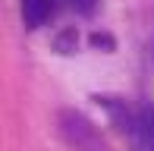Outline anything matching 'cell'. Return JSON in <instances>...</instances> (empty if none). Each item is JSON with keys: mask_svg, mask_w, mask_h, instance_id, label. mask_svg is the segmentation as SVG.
Instances as JSON below:
<instances>
[{"mask_svg": "<svg viewBox=\"0 0 154 151\" xmlns=\"http://www.w3.org/2000/svg\"><path fill=\"white\" fill-rule=\"evenodd\" d=\"M57 129L63 135L72 151H107V142L101 139V132L94 129V123L85 113L72 110V107H63L57 113Z\"/></svg>", "mask_w": 154, "mask_h": 151, "instance_id": "cell-1", "label": "cell"}, {"mask_svg": "<svg viewBox=\"0 0 154 151\" xmlns=\"http://www.w3.org/2000/svg\"><path fill=\"white\" fill-rule=\"evenodd\" d=\"M97 104H101L104 107V110H107V116H110V123H113V129H120V132H135V116H132V110H129V107H126V101H120V98H107V94H104V98H101V94H97Z\"/></svg>", "mask_w": 154, "mask_h": 151, "instance_id": "cell-2", "label": "cell"}, {"mask_svg": "<svg viewBox=\"0 0 154 151\" xmlns=\"http://www.w3.org/2000/svg\"><path fill=\"white\" fill-rule=\"evenodd\" d=\"M57 10V0H22V19L25 29H41Z\"/></svg>", "mask_w": 154, "mask_h": 151, "instance_id": "cell-3", "label": "cell"}, {"mask_svg": "<svg viewBox=\"0 0 154 151\" xmlns=\"http://www.w3.org/2000/svg\"><path fill=\"white\" fill-rule=\"evenodd\" d=\"M75 47H79V32H75V25H66V29H60L57 35H54V51L57 54L69 57V54H75Z\"/></svg>", "mask_w": 154, "mask_h": 151, "instance_id": "cell-4", "label": "cell"}, {"mask_svg": "<svg viewBox=\"0 0 154 151\" xmlns=\"http://www.w3.org/2000/svg\"><path fill=\"white\" fill-rule=\"evenodd\" d=\"M91 47L94 51H104V54H113L116 51V38L110 35V32H91Z\"/></svg>", "mask_w": 154, "mask_h": 151, "instance_id": "cell-5", "label": "cell"}, {"mask_svg": "<svg viewBox=\"0 0 154 151\" xmlns=\"http://www.w3.org/2000/svg\"><path fill=\"white\" fill-rule=\"evenodd\" d=\"M94 3H97V0H72V6H75L79 13H85V16L94 10Z\"/></svg>", "mask_w": 154, "mask_h": 151, "instance_id": "cell-6", "label": "cell"}]
</instances>
